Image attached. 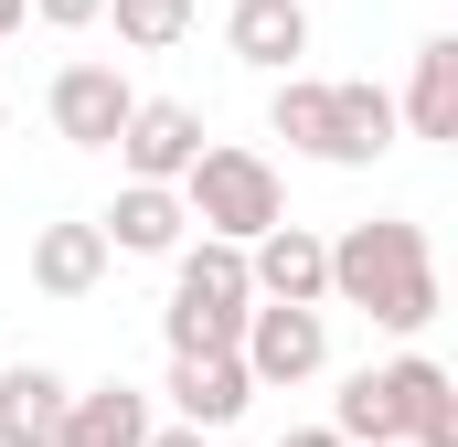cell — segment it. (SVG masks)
<instances>
[{
  "label": "cell",
  "instance_id": "6da1fadb",
  "mask_svg": "<svg viewBox=\"0 0 458 447\" xmlns=\"http://www.w3.org/2000/svg\"><path fill=\"white\" fill-rule=\"evenodd\" d=\"M331 299L362 309L373 331L416 341L437 309H448V288H437V245H427V224L405 214H373V224H342L331 234Z\"/></svg>",
  "mask_w": 458,
  "mask_h": 447
},
{
  "label": "cell",
  "instance_id": "7a4b0ae2",
  "mask_svg": "<svg viewBox=\"0 0 458 447\" xmlns=\"http://www.w3.org/2000/svg\"><path fill=\"white\" fill-rule=\"evenodd\" d=\"M267 128L288 139V149H310V160H331V171H373L384 149H394V97L384 86H320V75H277V97H267Z\"/></svg>",
  "mask_w": 458,
  "mask_h": 447
},
{
  "label": "cell",
  "instance_id": "3957f363",
  "mask_svg": "<svg viewBox=\"0 0 458 447\" xmlns=\"http://www.w3.org/2000/svg\"><path fill=\"white\" fill-rule=\"evenodd\" d=\"M245 309H256L245 245H234V234H182V245H171V309H160L171 351H234Z\"/></svg>",
  "mask_w": 458,
  "mask_h": 447
},
{
  "label": "cell",
  "instance_id": "277c9868",
  "mask_svg": "<svg viewBox=\"0 0 458 447\" xmlns=\"http://www.w3.org/2000/svg\"><path fill=\"white\" fill-rule=\"evenodd\" d=\"M182 214L203 224V234H267V224L288 214V192H277V160L267 149H245V139H203L192 149V171H182Z\"/></svg>",
  "mask_w": 458,
  "mask_h": 447
},
{
  "label": "cell",
  "instance_id": "5b68a950",
  "mask_svg": "<svg viewBox=\"0 0 458 447\" xmlns=\"http://www.w3.org/2000/svg\"><path fill=\"white\" fill-rule=\"evenodd\" d=\"M234 362L256 373V394H267V384H310V373L331 362V320H320L310 299H256L245 331H234Z\"/></svg>",
  "mask_w": 458,
  "mask_h": 447
},
{
  "label": "cell",
  "instance_id": "8992f818",
  "mask_svg": "<svg viewBox=\"0 0 458 447\" xmlns=\"http://www.w3.org/2000/svg\"><path fill=\"white\" fill-rule=\"evenodd\" d=\"M128 107H139V86H128L117 64H97V54H75V64L54 75V97H43V117H54L64 149H107L117 128H128Z\"/></svg>",
  "mask_w": 458,
  "mask_h": 447
},
{
  "label": "cell",
  "instance_id": "52a82bcc",
  "mask_svg": "<svg viewBox=\"0 0 458 447\" xmlns=\"http://www.w3.org/2000/svg\"><path fill=\"white\" fill-rule=\"evenodd\" d=\"M107 149L128 160V181H182L192 149H203V107H182V97H139Z\"/></svg>",
  "mask_w": 458,
  "mask_h": 447
},
{
  "label": "cell",
  "instance_id": "ba28073f",
  "mask_svg": "<svg viewBox=\"0 0 458 447\" xmlns=\"http://www.w3.org/2000/svg\"><path fill=\"white\" fill-rule=\"evenodd\" d=\"M245 277H256V299H331V245L310 234V224H267V234H245Z\"/></svg>",
  "mask_w": 458,
  "mask_h": 447
},
{
  "label": "cell",
  "instance_id": "9c48e42d",
  "mask_svg": "<svg viewBox=\"0 0 458 447\" xmlns=\"http://www.w3.org/2000/svg\"><path fill=\"white\" fill-rule=\"evenodd\" d=\"M245 394H256V373H245L234 351H171V405H182V426L225 437L234 416H245Z\"/></svg>",
  "mask_w": 458,
  "mask_h": 447
},
{
  "label": "cell",
  "instance_id": "30bf717a",
  "mask_svg": "<svg viewBox=\"0 0 458 447\" xmlns=\"http://www.w3.org/2000/svg\"><path fill=\"white\" fill-rule=\"evenodd\" d=\"M97 234H107V256H171V245L192 234V214H182V181H128L107 214H97Z\"/></svg>",
  "mask_w": 458,
  "mask_h": 447
},
{
  "label": "cell",
  "instance_id": "8fae6325",
  "mask_svg": "<svg viewBox=\"0 0 458 447\" xmlns=\"http://www.w3.org/2000/svg\"><path fill=\"white\" fill-rule=\"evenodd\" d=\"M107 234L97 224H32V288L43 299H97L107 288Z\"/></svg>",
  "mask_w": 458,
  "mask_h": 447
},
{
  "label": "cell",
  "instance_id": "7c38bea8",
  "mask_svg": "<svg viewBox=\"0 0 458 447\" xmlns=\"http://www.w3.org/2000/svg\"><path fill=\"white\" fill-rule=\"evenodd\" d=\"M331 437L342 447H405V394H394V362H362L331 394Z\"/></svg>",
  "mask_w": 458,
  "mask_h": 447
},
{
  "label": "cell",
  "instance_id": "4fadbf2b",
  "mask_svg": "<svg viewBox=\"0 0 458 447\" xmlns=\"http://www.w3.org/2000/svg\"><path fill=\"white\" fill-rule=\"evenodd\" d=\"M225 43H234V64L288 75V64L310 54V11H299V0H234V11H225Z\"/></svg>",
  "mask_w": 458,
  "mask_h": 447
},
{
  "label": "cell",
  "instance_id": "5bb4252c",
  "mask_svg": "<svg viewBox=\"0 0 458 447\" xmlns=\"http://www.w3.org/2000/svg\"><path fill=\"white\" fill-rule=\"evenodd\" d=\"M64 394H75V384H64L54 362H11V373H0V447H54L64 437Z\"/></svg>",
  "mask_w": 458,
  "mask_h": 447
},
{
  "label": "cell",
  "instance_id": "9a60e30c",
  "mask_svg": "<svg viewBox=\"0 0 458 447\" xmlns=\"http://www.w3.org/2000/svg\"><path fill=\"white\" fill-rule=\"evenodd\" d=\"M149 437V394L139 384H86V394H64V437L54 447H139Z\"/></svg>",
  "mask_w": 458,
  "mask_h": 447
},
{
  "label": "cell",
  "instance_id": "2e32d148",
  "mask_svg": "<svg viewBox=\"0 0 458 447\" xmlns=\"http://www.w3.org/2000/svg\"><path fill=\"white\" fill-rule=\"evenodd\" d=\"M405 128L416 139H458V32H427L416 43V86H405Z\"/></svg>",
  "mask_w": 458,
  "mask_h": 447
},
{
  "label": "cell",
  "instance_id": "e0dca14e",
  "mask_svg": "<svg viewBox=\"0 0 458 447\" xmlns=\"http://www.w3.org/2000/svg\"><path fill=\"white\" fill-rule=\"evenodd\" d=\"M394 394H405V437L416 447H458V384H448V362L405 351V362H394Z\"/></svg>",
  "mask_w": 458,
  "mask_h": 447
},
{
  "label": "cell",
  "instance_id": "ac0fdd59",
  "mask_svg": "<svg viewBox=\"0 0 458 447\" xmlns=\"http://www.w3.org/2000/svg\"><path fill=\"white\" fill-rule=\"evenodd\" d=\"M97 21H117V43H128V54H171V43L192 32V0H107Z\"/></svg>",
  "mask_w": 458,
  "mask_h": 447
},
{
  "label": "cell",
  "instance_id": "d6986e66",
  "mask_svg": "<svg viewBox=\"0 0 458 447\" xmlns=\"http://www.w3.org/2000/svg\"><path fill=\"white\" fill-rule=\"evenodd\" d=\"M21 11H32V21H43V32H86V21H97V11H107V0H21Z\"/></svg>",
  "mask_w": 458,
  "mask_h": 447
},
{
  "label": "cell",
  "instance_id": "ffe728a7",
  "mask_svg": "<svg viewBox=\"0 0 458 447\" xmlns=\"http://www.w3.org/2000/svg\"><path fill=\"white\" fill-rule=\"evenodd\" d=\"M139 447H214V437H203V426H149Z\"/></svg>",
  "mask_w": 458,
  "mask_h": 447
},
{
  "label": "cell",
  "instance_id": "44dd1931",
  "mask_svg": "<svg viewBox=\"0 0 458 447\" xmlns=\"http://www.w3.org/2000/svg\"><path fill=\"white\" fill-rule=\"evenodd\" d=\"M277 447H342V437H331V426H288Z\"/></svg>",
  "mask_w": 458,
  "mask_h": 447
},
{
  "label": "cell",
  "instance_id": "7402d4cb",
  "mask_svg": "<svg viewBox=\"0 0 458 447\" xmlns=\"http://www.w3.org/2000/svg\"><path fill=\"white\" fill-rule=\"evenodd\" d=\"M21 21H32V11H21V0H0V43H11V32H21Z\"/></svg>",
  "mask_w": 458,
  "mask_h": 447
},
{
  "label": "cell",
  "instance_id": "603a6c76",
  "mask_svg": "<svg viewBox=\"0 0 458 447\" xmlns=\"http://www.w3.org/2000/svg\"><path fill=\"white\" fill-rule=\"evenodd\" d=\"M0 128H11V117H0Z\"/></svg>",
  "mask_w": 458,
  "mask_h": 447
}]
</instances>
